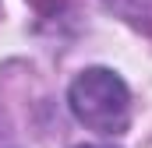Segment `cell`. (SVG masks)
Returning a JSON list of instances; mask_svg holds the SVG:
<instances>
[{
	"instance_id": "cell-2",
	"label": "cell",
	"mask_w": 152,
	"mask_h": 148,
	"mask_svg": "<svg viewBox=\"0 0 152 148\" xmlns=\"http://www.w3.org/2000/svg\"><path fill=\"white\" fill-rule=\"evenodd\" d=\"M78 148H99V145H78Z\"/></svg>"
},
{
	"instance_id": "cell-1",
	"label": "cell",
	"mask_w": 152,
	"mask_h": 148,
	"mask_svg": "<svg viewBox=\"0 0 152 148\" xmlns=\"http://www.w3.org/2000/svg\"><path fill=\"white\" fill-rule=\"evenodd\" d=\"M67 102H71V113L78 116V123H85L88 131H99V134L127 131L131 95H127V85L106 67L81 71L67 92Z\"/></svg>"
}]
</instances>
